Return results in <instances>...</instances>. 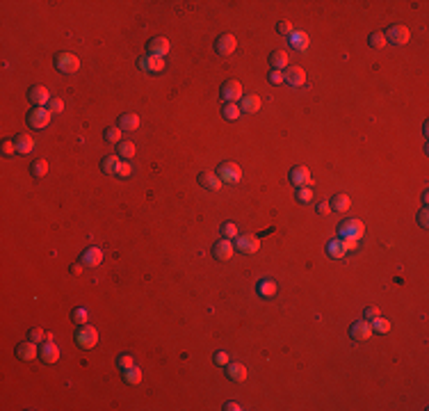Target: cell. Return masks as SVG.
I'll use <instances>...</instances> for the list:
<instances>
[{
    "label": "cell",
    "instance_id": "40",
    "mask_svg": "<svg viewBox=\"0 0 429 411\" xmlns=\"http://www.w3.org/2000/svg\"><path fill=\"white\" fill-rule=\"evenodd\" d=\"M114 174H117L119 178H128L132 174V164L128 162V160H123V162H119V167H117V172H114Z\"/></svg>",
    "mask_w": 429,
    "mask_h": 411
},
{
    "label": "cell",
    "instance_id": "4",
    "mask_svg": "<svg viewBox=\"0 0 429 411\" xmlns=\"http://www.w3.org/2000/svg\"><path fill=\"white\" fill-rule=\"evenodd\" d=\"M383 37H386L388 44H395V46H404L406 41H409V27L402 25V23H395V25H390L386 32H383Z\"/></svg>",
    "mask_w": 429,
    "mask_h": 411
},
{
    "label": "cell",
    "instance_id": "7",
    "mask_svg": "<svg viewBox=\"0 0 429 411\" xmlns=\"http://www.w3.org/2000/svg\"><path fill=\"white\" fill-rule=\"evenodd\" d=\"M50 117H53V114H50L46 108H32L30 112H27V126L37 128V130H41V128L48 126Z\"/></svg>",
    "mask_w": 429,
    "mask_h": 411
},
{
    "label": "cell",
    "instance_id": "47",
    "mask_svg": "<svg viewBox=\"0 0 429 411\" xmlns=\"http://www.w3.org/2000/svg\"><path fill=\"white\" fill-rule=\"evenodd\" d=\"M269 82H272V85H281L283 82V71H278V68H272V71H269V78H267Z\"/></svg>",
    "mask_w": 429,
    "mask_h": 411
},
{
    "label": "cell",
    "instance_id": "48",
    "mask_svg": "<svg viewBox=\"0 0 429 411\" xmlns=\"http://www.w3.org/2000/svg\"><path fill=\"white\" fill-rule=\"evenodd\" d=\"M363 315H365V320H374L381 315V311H379V306H368V309L363 311Z\"/></svg>",
    "mask_w": 429,
    "mask_h": 411
},
{
    "label": "cell",
    "instance_id": "18",
    "mask_svg": "<svg viewBox=\"0 0 429 411\" xmlns=\"http://www.w3.org/2000/svg\"><path fill=\"white\" fill-rule=\"evenodd\" d=\"M146 53L155 55V57H164V55L169 53V41L164 39V37H155V39L149 41V46H146Z\"/></svg>",
    "mask_w": 429,
    "mask_h": 411
},
{
    "label": "cell",
    "instance_id": "30",
    "mask_svg": "<svg viewBox=\"0 0 429 411\" xmlns=\"http://www.w3.org/2000/svg\"><path fill=\"white\" fill-rule=\"evenodd\" d=\"M117 151H119V158L130 160L132 155H135V144H132V142H128V140H121L117 144Z\"/></svg>",
    "mask_w": 429,
    "mask_h": 411
},
{
    "label": "cell",
    "instance_id": "14",
    "mask_svg": "<svg viewBox=\"0 0 429 411\" xmlns=\"http://www.w3.org/2000/svg\"><path fill=\"white\" fill-rule=\"evenodd\" d=\"M16 356L21 361H34L39 359V347L34 345V340H25L16 345Z\"/></svg>",
    "mask_w": 429,
    "mask_h": 411
},
{
    "label": "cell",
    "instance_id": "16",
    "mask_svg": "<svg viewBox=\"0 0 429 411\" xmlns=\"http://www.w3.org/2000/svg\"><path fill=\"white\" fill-rule=\"evenodd\" d=\"M39 359L44 361L46 365H50V363H57V359H59V347L55 345L53 340H46L44 345L39 347Z\"/></svg>",
    "mask_w": 429,
    "mask_h": 411
},
{
    "label": "cell",
    "instance_id": "29",
    "mask_svg": "<svg viewBox=\"0 0 429 411\" xmlns=\"http://www.w3.org/2000/svg\"><path fill=\"white\" fill-rule=\"evenodd\" d=\"M222 117L226 119V121H235V119H240L242 117L240 105H237V103H226L222 108Z\"/></svg>",
    "mask_w": 429,
    "mask_h": 411
},
{
    "label": "cell",
    "instance_id": "27",
    "mask_svg": "<svg viewBox=\"0 0 429 411\" xmlns=\"http://www.w3.org/2000/svg\"><path fill=\"white\" fill-rule=\"evenodd\" d=\"M276 290H278V286L272 279H263V281H258V286H256V292H258L260 297H274Z\"/></svg>",
    "mask_w": 429,
    "mask_h": 411
},
{
    "label": "cell",
    "instance_id": "32",
    "mask_svg": "<svg viewBox=\"0 0 429 411\" xmlns=\"http://www.w3.org/2000/svg\"><path fill=\"white\" fill-rule=\"evenodd\" d=\"M370 324H372V331H377V333H388V331H390V327H392V324L388 322L386 318H381V315L374 318V320H370Z\"/></svg>",
    "mask_w": 429,
    "mask_h": 411
},
{
    "label": "cell",
    "instance_id": "42",
    "mask_svg": "<svg viewBox=\"0 0 429 411\" xmlns=\"http://www.w3.org/2000/svg\"><path fill=\"white\" fill-rule=\"evenodd\" d=\"M276 32H278V35H283V37H290L295 30H292V23L290 21H278L276 23Z\"/></svg>",
    "mask_w": 429,
    "mask_h": 411
},
{
    "label": "cell",
    "instance_id": "24",
    "mask_svg": "<svg viewBox=\"0 0 429 411\" xmlns=\"http://www.w3.org/2000/svg\"><path fill=\"white\" fill-rule=\"evenodd\" d=\"M329 206H331V210H336V213H347V210L351 208V199L347 194H342V192H338V194H333V199L329 201Z\"/></svg>",
    "mask_w": 429,
    "mask_h": 411
},
{
    "label": "cell",
    "instance_id": "1",
    "mask_svg": "<svg viewBox=\"0 0 429 411\" xmlns=\"http://www.w3.org/2000/svg\"><path fill=\"white\" fill-rule=\"evenodd\" d=\"M217 176L222 183L235 185V183H240V178H242V169H240V164L231 162V160H224V162H219V167H217Z\"/></svg>",
    "mask_w": 429,
    "mask_h": 411
},
{
    "label": "cell",
    "instance_id": "46",
    "mask_svg": "<svg viewBox=\"0 0 429 411\" xmlns=\"http://www.w3.org/2000/svg\"><path fill=\"white\" fill-rule=\"evenodd\" d=\"M418 222H420V226L422 228H427L429 226V208L424 206V208H420V213H418Z\"/></svg>",
    "mask_w": 429,
    "mask_h": 411
},
{
    "label": "cell",
    "instance_id": "39",
    "mask_svg": "<svg viewBox=\"0 0 429 411\" xmlns=\"http://www.w3.org/2000/svg\"><path fill=\"white\" fill-rule=\"evenodd\" d=\"M103 137H105V142H110V144H119V142H121V128H108Z\"/></svg>",
    "mask_w": 429,
    "mask_h": 411
},
{
    "label": "cell",
    "instance_id": "10",
    "mask_svg": "<svg viewBox=\"0 0 429 411\" xmlns=\"http://www.w3.org/2000/svg\"><path fill=\"white\" fill-rule=\"evenodd\" d=\"M222 98L226 100V103H235V100H240L242 98V85L237 80H226L222 85Z\"/></svg>",
    "mask_w": 429,
    "mask_h": 411
},
{
    "label": "cell",
    "instance_id": "43",
    "mask_svg": "<svg viewBox=\"0 0 429 411\" xmlns=\"http://www.w3.org/2000/svg\"><path fill=\"white\" fill-rule=\"evenodd\" d=\"M117 365L119 368H121V372L123 370H128V368H132V365H135V361H132V356H128V354H121L117 359Z\"/></svg>",
    "mask_w": 429,
    "mask_h": 411
},
{
    "label": "cell",
    "instance_id": "26",
    "mask_svg": "<svg viewBox=\"0 0 429 411\" xmlns=\"http://www.w3.org/2000/svg\"><path fill=\"white\" fill-rule=\"evenodd\" d=\"M288 50H272L269 53V64H272V68H278V71H283V68H288Z\"/></svg>",
    "mask_w": 429,
    "mask_h": 411
},
{
    "label": "cell",
    "instance_id": "44",
    "mask_svg": "<svg viewBox=\"0 0 429 411\" xmlns=\"http://www.w3.org/2000/svg\"><path fill=\"white\" fill-rule=\"evenodd\" d=\"M73 320H76L78 324H87V320H89V313H87V309H76L73 311Z\"/></svg>",
    "mask_w": 429,
    "mask_h": 411
},
{
    "label": "cell",
    "instance_id": "5",
    "mask_svg": "<svg viewBox=\"0 0 429 411\" xmlns=\"http://www.w3.org/2000/svg\"><path fill=\"white\" fill-rule=\"evenodd\" d=\"M55 66L62 73H76L78 68H80V59L73 53H59L57 57H55Z\"/></svg>",
    "mask_w": 429,
    "mask_h": 411
},
{
    "label": "cell",
    "instance_id": "52",
    "mask_svg": "<svg viewBox=\"0 0 429 411\" xmlns=\"http://www.w3.org/2000/svg\"><path fill=\"white\" fill-rule=\"evenodd\" d=\"M242 406L237 404V402H226V404H224V411H240Z\"/></svg>",
    "mask_w": 429,
    "mask_h": 411
},
{
    "label": "cell",
    "instance_id": "20",
    "mask_svg": "<svg viewBox=\"0 0 429 411\" xmlns=\"http://www.w3.org/2000/svg\"><path fill=\"white\" fill-rule=\"evenodd\" d=\"M117 128H121V130H137V128H139V117H137V114H132V112L119 114Z\"/></svg>",
    "mask_w": 429,
    "mask_h": 411
},
{
    "label": "cell",
    "instance_id": "36",
    "mask_svg": "<svg viewBox=\"0 0 429 411\" xmlns=\"http://www.w3.org/2000/svg\"><path fill=\"white\" fill-rule=\"evenodd\" d=\"M222 233H224V237L226 240H235L237 235H240V231H237V224L235 222H226L222 226Z\"/></svg>",
    "mask_w": 429,
    "mask_h": 411
},
{
    "label": "cell",
    "instance_id": "3",
    "mask_svg": "<svg viewBox=\"0 0 429 411\" xmlns=\"http://www.w3.org/2000/svg\"><path fill=\"white\" fill-rule=\"evenodd\" d=\"M338 233H340V237H349V240H361L365 233V226L361 219H347V222H342L340 226H338Z\"/></svg>",
    "mask_w": 429,
    "mask_h": 411
},
{
    "label": "cell",
    "instance_id": "28",
    "mask_svg": "<svg viewBox=\"0 0 429 411\" xmlns=\"http://www.w3.org/2000/svg\"><path fill=\"white\" fill-rule=\"evenodd\" d=\"M119 162H121V158L119 155H105L103 160H100V172L103 174H114L119 167Z\"/></svg>",
    "mask_w": 429,
    "mask_h": 411
},
{
    "label": "cell",
    "instance_id": "50",
    "mask_svg": "<svg viewBox=\"0 0 429 411\" xmlns=\"http://www.w3.org/2000/svg\"><path fill=\"white\" fill-rule=\"evenodd\" d=\"M14 151H16V144H14L12 140H5V142H3V153H5V155H12Z\"/></svg>",
    "mask_w": 429,
    "mask_h": 411
},
{
    "label": "cell",
    "instance_id": "35",
    "mask_svg": "<svg viewBox=\"0 0 429 411\" xmlns=\"http://www.w3.org/2000/svg\"><path fill=\"white\" fill-rule=\"evenodd\" d=\"M123 379H126L128 384H139V382H141V370L132 365V368L123 370Z\"/></svg>",
    "mask_w": 429,
    "mask_h": 411
},
{
    "label": "cell",
    "instance_id": "45",
    "mask_svg": "<svg viewBox=\"0 0 429 411\" xmlns=\"http://www.w3.org/2000/svg\"><path fill=\"white\" fill-rule=\"evenodd\" d=\"M27 336H30V340L39 342V340H44V338H46V333H44V329H41V327H32Z\"/></svg>",
    "mask_w": 429,
    "mask_h": 411
},
{
    "label": "cell",
    "instance_id": "2",
    "mask_svg": "<svg viewBox=\"0 0 429 411\" xmlns=\"http://www.w3.org/2000/svg\"><path fill=\"white\" fill-rule=\"evenodd\" d=\"M76 342L82 347V350H91V347L98 342V331H96L91 324H82L76 331Z\"/></svg>",
    "mask_w": 429,
    "mask_h": 411
},
{
    "label": "cell",
    "instance_id": "51",
    "mask_svg": "<svg viewBox=\"0 0 429 411\" xmlns=\"http://www.w3.org/2000/svg\"><path fill=\"white\" fill-rule=\"evenodd\" d=\"M329 213H331V206H329V203H319V206H317V215H322V217H327Z\"/></svg>",
    "mask_w": 429,
    "mask_h": 411
},
{
    "label": "cell",
    "instance_id": "37",
    "mask_svg": "<svg viewBox=\"0 0 429 411\" xmlns=\"http://www.w3.org/2000/svg\"><path fill=\"white\" fill-rule=\"evenodd\" d=\"M368 44L372 46V48H383L388 41H386V37H383V32H372V35L368 37Z\"/></svg>",
    "mask_w": 429,
    "mask_h": 411
},
{
    "label": "cell",
    "instance_id": "25",
    "mask_svg": "<svg viewBox=\"0 0 429 411\" xmlns=\"http://www.w3.org/2000/svg\"><path fill=\"white\" fill-rule=\"evenodd\" d=\"M226 377L231 379V382H244V379H246V368L242 363H231V361H228V363H226Z\"/></svg>",
    "mask_w": 429,
    "mask_h": 411
},
{
    "label": "cell",
    "instance_id": "22",
    "mask_svg": "<svg viewBox=\"0 0 429 411\" xmlns=\"http://www.w3.org/2000/svg\"><path fill=\"white\" fill-rule=\"evenodd\" d=\"M199 183H201V187H205V190H219L222 187V181H219V176L214 172H201L199 174Z\"/></svg>",
    "mask_w": 429,
    "mask_h": 411
},
{
    "label": "cell",
    "instance_id": "19",
    "mask_svg": "<svg viewBox=\"0 0 429 411\" xmlns=\"http://www.w3.org/2000/svg\"><path fill=\"white\" fill-rule=\"evenodd\" d=\"M212 254H214V258H217V260H228L233 256V242L226 240V237L217 240V242H214V247H212Z\"/></svg>",
    "mask_w": 429,
    "mask_h": 411
},
{
    "label": "cell",
    "instance_id": "17",
    "mask_svg": "<svg viewBox=\"0 0 429 411\" xmlns=\"http://www.w3.org/2000/svg\"><path fill=\"white\" fill-rule=\"evenodd\" d=\"M100 260H103V251H100L98 247H87L80 254V263L85 265V267H98Z\"/></svg>",
    "mask_w": 429,
    "mask_h": 411
},
{
    "label": "cell",
    "instance_id": "38",
    "mask_svg": "<svg viewBox=\"0 0 429 411\" xmlns=\"http://www.w3.org/2000/svg\"><path fill=\"white\" fill-rule=\"evenodd\" d=\"M297 201L299 203H310L313 201V190L310 187H297Z\"/></svg>",
    "mask_w": 429,
    "mask_h": 411
},
{
    "label": "cell",
    "instance_id": "12",
    "mask_svg": "<svg viewBox=\"0 0 429 411\" xmlns=\"http://www.w3.org/2000/svg\"><path fill=\"white\" fill-rule=\"evenodd\" d=\"M290 183L295 187H310V172L304 164H297L290 169Z\"/></svg>",
    "mask_w": 429,
    "mask_h": 411
},
{
    "label": "cell",
    "instance_id": "49",
    "mask_svg": "<svg viewBox=\"0 0 429 411\" xmlns=\"http://www.w3.org/2000/svg\"><path fill=\"white\" fill-rule=\"evenodd\" d=\"M228 361H231V359H228L226 352H214V363H217V365H226Z\"/></svg>",
    "mask_w": 429,
    "mask_h": 411
},
{
    "label": "cell",
    "instance_id": "41",
    "mask_svg": "<svg viewBox=\"0 0 429 411\" xmlns=\"http://www.w3.org/2000/svg\"><path fill=\"white\" fill-rule=\"evenodd\" d=\"M46 110H48L50 114H59L64 110V100L62 98H50V103L46 105Z\"/></svg>",
    "mask_w": 429,
    "mask_h": 411
},
{
    "label": "cell",
    "instance_id": "6",
    "mask_svg": "<svg viewBox=\"0 0 429 411\" xmlns=\"http://www.w3.org/2000/svg\"><path fill=\"white\" fill-rule=\"evenodd\" d=\"M372 324H370V320H356L354 324L349 327V338L351 340H356V342H361V340H368L370 336H372Z\"/></svg>",
    "mask_w": 429,
    "mask_h": 411
},
{
    "label": "cell",
    "instance_id": "23",
    "mask_svg": "<svg viewBox=\"0 0 429 411\" xmlns=\"http://www.w3.org/2000/svg\"><path fill=\"white\" fill-rule=\"evenodd\" d=\"M14 144H16V153H21V155H27V153H32V149H34V140H32L30 135H25V132H21V135H16V140H14Z\"/></svg>",
    "mask_w": 429,
    "mask_h": 411
},
{
    "label": "cell",
    "instance_id": "15",
    "mask_svg": "<svg viewBox=\"0 0 429 411\" xmlns=\"http://www.w3.org/2000/svg\"><path fill=\"white\" fill-rule=\"evenodd\" d=\"M137 66H139L141 71H146V73H158V71H162V68H164V59L155 57V55H144V57H139Z\"/></svg>",
    "mask_w": 429,
    "mask_h": 411
},
{
    "label": "cell",
    "instance_id": "34",
    "mask_svg": "<svg viewBox=\"0 0 429 411\" xmlns=\"http://www.w3.org/2000/svg\"><path fill=\"white\" fill-rule=\"evenodd\" d=\"M329 254H331L333 258H342V256L347 254V249L342 247V240H331V242H329Z\"/></svg>",
    "mask_w": 429,
    "mask_h": 411
},
{
    "label": "cell",
    "instance_id": "9",
    "mask_svg": "<svg viewBox=\"0 0 429 411\" xmlns=\"http://www.w3.org/2000/svg\"><path fill=\"white\" fill-rule=\"evenodd\" d=\"M27 98H30V103L34 105V108H46V105L50 103V94H48V89H46L44 85L30 87V91H27Z\"/></svg>",
    "mask_w": 429,
    "mask_h": 411
},
{
    "label": "cell",
    "instance_id": "11",
    "mask_svg": "<svg viewBox=\"0 0 429 411\" xmlns=\"http://www.w3.org/2000/svg\"><path fill=\"white\" fill-rule=\"evenodd\" d=\"M235 249L240 251V254H256V251L260 249V240L256 235H237Z\"/></svg>",
    "mask_w": 429,
    "mask_h": 411
},
{
    "label": "cell",
    "instance_id": "31",
    "mask_svg": "<svg viewBox=\"0 0 429 411\" xmlns=\"http://www.w3.org/2000/svg\"><path fill=\"white\" fill-rule=\"evenodd\" d=\"M290 44L295 46L297 50H306V48H308V35H306V32H292Z\"/></svg>",
    "mask_w": 429,
    "mask_h": 411
},
{
    "label": "cell",
    "instance_id": "13",
    "mask_svg": "<svg viewBox=\"0 0 429 411\" xmlns=\"http://www.w3.org/2000/svg\"><path fill=\"white\" fill-rule=\"evenodd\" d=\"M283 82H288L290 87H301L306 82V71L301 66H288V68H283Z\"/></svg>",
    "mask_w": 429,
    "mask_h": 411
},
{
    "label": "cell",
    "instance_id": "53",
    "mask_svg": "<svg viewBox=\"0 0 429 411\" xmlns=\"http://www.w3.org/2000/svg\"><path fill=\"white\" fill-rule=\"evenodd\" d=\"M82 267H85V265H82V263H80V265H73V267H71V272H73V274H80V272H82Z\"/></svg>",
    "mask_w": 429,
    "mask_h": 411
},
{
    "label": "cell",
    "instance_id": "33",
    "mask_svg": "<svg viewBox=\"0 0 429 411\" xmlns=\"http://www.w3.org/2000/svg\"><path fill=\"white\" fill-rule=\"evenodd\" d=\"M46 172H48V162H46V160H34V162L30 164V174L34 178L46 176Z\"/></svg>",
    "mask_w": 429,
    "mask_h": 411
},
{
    "label": "cell",
    "instance_id": "21",
    "mask_svg": "<svg viewBox=\"0 0 429 411\" xmlns=\"http://www.w3.org/2000/svg\"><path fill=\"white\" fill-rule=\"evenodd\" d=\"M240 110L244 114H256L260 110V96H256V94L242 96V98H240Z\"/></svg>",
    "mask_w": 429,
    "mask_h": 411
},
{
    "label": "cell",
    "instance_id": "8",
    "mask_svg": "<svg viewBox=\"0 0 429 411\" xmlns=\"http://www.w3.org/2000/svg\"><path fill=\"white\" fill-rule=\"evenodd\" d=\"M237 48V39L233 35H222L214 39V53L222 55V57H228V55H233Z\"/></svg>",
    "mask_w": 429,
    "mask_h": 411
}]
</instances>
